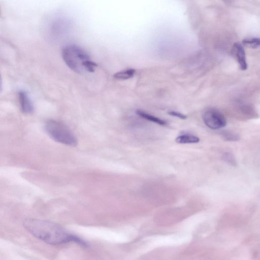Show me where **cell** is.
Returning <instances> with one entry per match:
<instances>
[{"label":"cell","instance_id":"1","mask_svg":"<svg viewBox=\"0 0 260 260\" xmlns=\"http://www.w3.org/2000/svg\"><path fill=\"white\" fill-rule=\"evenodd\" d=\"M23 225L33 236L48 244L57 245L74 242L82 247H88V244L83 239L49 221L27 218L23 221Z\"/></svg>","mask_w":260,"mask_h":260},{"label":"cell","instance_id":"2","mask_svg":"<svg viewBox=\"0 0 260 260\" xmlns=\"http://www.w3.org/2000/svg\"><path fill=\"white\" fill-rule=\"evenodd\" d=\"M62 57L67 66L77 73L93 72L97 67L84 50L74 45L64 47L62 50Z\"/></svg>","mask_w":260,"mask_h":260},{"label":"cell","instance_id":"3","mask_svg":"<svg viewBox=\"0 0 260 260\" xmlns=\"http://www.w3.org/2000/svg\"><path fill=\"white\" fill-rule=\"evenodd\" d=\"M47 134L55 141L71 146L77 145V139L71 129L64 123L49 119L44 124Z\"/></svg>","mask_w":260,"mask_h":260},{"label":"cell","instance_id":"4","mask_svg":"<svg viewBox=\"0 0 260 260\" xmlns=\"http://www.w3.org/2000/svg\"><path fill=\"white\" fill-rule=\"evenodd\" d=\"M202 118L205 124L211 129H219L224 127L226 124L224 115L215 109L206 110L204 112Z\"/></svg>","mask_w":260,"mask_h":260},{"label":"cell","instance_id":"5","mask_svg":"<svg viewBox=\"0 0 260 260\" xmlns=\"http://www.w3.org/2000/svg\"><path fill=\"white\" fill-rule=\"evenodd\" d=\"M18 100L21 111L27 114L34 112V106L27 93L24 90H20L18 92Z\"/></svg>","mask_w":260,"mask_h":260},{"label":"cell","instance_id":"6","mask_svg":"<svg viewBox=\"0 0 260 260\" xmlns=\"http://www.w3.org/2000/svg\"><path fill=\"white\" fill-rule=\"evenodd\" d=\"M232 52L233 55L237 59L240 67L242 70H245L247 68V64L246 60L245 53L243 46L239 43L234 44Z\"/></svg>","mask_w":260,"mask_h":260},{"label":"cell","instance_id":"7","mask_svg":"<svg viewBox=\"0 0 260 260\" xmlns=\"http://www.w3.org/2000/svg\"><path fill=\"white\" fill-rule=\"evenodd\" d=\"M136 113L142 118L147 119V120L153 122L159 125H165L167 124V122L163 119H160L158 117H155L152 115L148 114L144 111L138 110L136 111Z\"/></svg>","mask_w":260,"mask_h":260},{"label":"cell","instance_id":"8","mask_svg":"<svg viewBox=\"0 0 260 260\" xmlns=\"http://www.w3.org/2000/svg\"><path fill=\"white\" fill-rule=\"evenodd\" d=\"M200 141V139L190 134H183L179 136L176 139V142L180 144L196 143Z\"/></svg>","mask_w":260,"mask_h":260},{"label":"cell","instance_id":"9","mask_svg":"<svg viewBox=\"0 0 260 260\" xmlns=\"http://www.w3.org/2000/svg\"><path fill=\"white\" fill-rule=\"evenodd\" d=\"M135 73V69H129L115 73L113 77L116 79L126 80L133 77Z\"/></svg>","mask_w":260,"mask_h":260},{"label":"cell","instance_id":"10","mask_svg":"<svg viewBox=\"0 0 260 260\" xmlns=\"http://www.w3.org/2000/svg\"><path fill=\"white\" fill-rule=\"evenodd\" d=\"M242 44L246 47L251 48H256L260 46L259 38H246L243 40Z\"/></svg>","mask_w":260,"mask_h":260},{"label":"cell","instance_id":"11","mask_svg":"<svg viewBox=\"0 0 260 260\" xmlns=\"http://www.w3.org/2000/svg\"><path fill=\"white\" fill-rule=\"evenodd\" d=\"M223 159L225 162L233 166H236V161L235 157L231 154L228 153L224 154L223 156Z\"/></svg>","mask_w":260,"mask_h":260},{"label":"cell","instance_id":"12","mask_svg":"<svg viewBox=\"0 0 260 260\" xmlns=\"http://www.w3.org/2000/svg\"><path fill=\"white\" fill-rule=\"evenodd\" d=\"M168 114L170 115L178 117L181 119H186L187 118L186 115H185L180 112L174 111H169L168 112Z\"/></svg>","mask_w":260,"mask_h":260}]
</instances>
